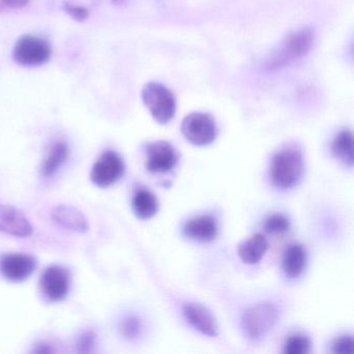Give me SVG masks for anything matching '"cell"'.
I'll return each instance as SVG.
<instances>
[{"label": "cell", "instance_id": "obj_13", "mask_svg": "<svg viewBox=\"0 0 354 354\" xmlns=\"http://www.w3.org/2000/svg\"><path fill=\"white\" fill-rule=\"evenodd\" d=\"M55 223L76 233H86L90 230L88 219L82 211L69 205H59L51 211Z\"/></svg>", "mask_w": 354, "mask_h": 354}, {"label": "cell", "instance_id": "obj_12", "mask_svg": "<svg viewBox=\"0 0 354 354\" xmlns=\"http://www.w3.org/2000/svg\"><path fill=\"white\" fill-rule=\"evenodd\" d=\"M183 315L186 321L200 333L213 337L218 335L216 319L203 304L187 302L183 306Z\"/></svg>", "mask_w": 354, "mask_h": 354}, {"label": "cell", "instance_id": "obj_24", "mask_svg": "<svg viewBox=\"0 0 354 354\" xmlns=\"http://www.w3.org/2000/svg\"><path fill=\"white\" fill-rule=\"evenodd\" d=\"M95 344H96V335H95L94 331H86L78 337V351L80 353H90L94 349Z\"/></svg>", "mask_w": 354, "mask_h": 354}, {"label": "cell", "instance_id": "obj_1", "mask_svg": "<svg viewBox=\"0 0 354 354\" xmlns=\"http://www.w3.org/2000/svg\"><path fill=\"white\" fill-rule=\"evenodd\" d=\"M269 174L275 187L281 189L295 187L304 175L301 153L293 148L281 149L273 156Z\"/></svg>", "mask_w": 354, "mask_h": 354}, {"label": "cell", "instance_id": "obj_14", "mask_svg": "<svg viewBox=\"0 0 354 354\" xmlns=\"http://www.w3.org/2000/svg\"><path fill=\"white\" fill-rule=\"evenodd\" d=\"M184 234L189 239L198 242H211L217 237L218 225L210 215H202L189 219L184 225Z\"/></svg>", "mask_w": 354, "mask_h": 354}, {"label": "cell", "instance_id": "obj_4", "mask_svg": "<svg viewBox=\"0 0 354 354\" xmlns=\"http://www.w3.org/2000/svg\"><path fill=\"white\" fill-rule=\"evenodd\" d=\"M53 55L50 45L39 37L24 36L16 43L13 59L22 67L35 68L44 65Z\"/></svg>", "mask_w": 354, "mask_h": 354}, {"label": "cell", "instance_id": "obj_19", "mask_svg": "<svg viewBox=\"0 0 354 354\" xmlns=\"http://www.w3.org/2000/svg\"><path fill=\"white\" fill-rule=\"evenodd\" d=\"M158 200L150 190L140 189L134 194L132 208L140 219L152 218L158 211Z\"/></svg>", "mask_w": 354, "mask_h": 354}, {"label": "cell", "instance_id": "obj_20", "mask_svg": "<svg viewBox=\"0 0 354 354\" xmlns=\"http://www.w3.org/2000/svg\"><path fill=\"white\" fill-rule=\"evenodd\" d=\"M310 339L302 333H296L286 339L283 352L286 354H306L310 350Z\"/></svg>", "mask_w": 354, "mask_h": 354}, {"label": "cell", "instance_id": "obj_26", "mask_svg": "<svg viewBox=\"0 0 354 354\" xmlns=\"http://www.w3.org/2000/svg\"><path fill=\"white\" fill-rule=\"evenodd\" d=\"M30 0H3V5L11 9H21L28 5Z\"/></svg>", "mask_w": 354, "mask_h": 354}, {"label": "cell", "instance_id": "obj_17", "mask_svg": "<svg viewBox=\"0 0 354 354\" xmlns=\"http://www.w3.org/2000/svg\"><path fill=\"white\" fill-rule=\"evenodd\" d=\"M268 248V242L262 234H256L238 246V254L246 264L260 262Z\"/></svg>", "mask_w": 354, "mask_h": 354}, {"label": "cell", "instance_id": "obj_15", "mask_svg": "<svg viewBox=\"0 0 354 354\" xmlns=\"http://www.w3.org/2000/svg\"><path fill=\"white\" fill-rule=\"evenodd\" d=\"M70 150L67 142L64 140H57L49 147L42 165H41V175L44 178H50L57 175L59 169H62L68 157H69Z\"/></svg>", "mask_w": 354, "mask_h": 354}, {"label": "cell", "instance_id": "obj_9", "mask_svg": "<svg viewBox=\"0 0 354 354\" xmlns=\"http://www.w3.org/2000/svg\"><path fill=\"white\" fill-rule=\"evenodd\" d=\"M38 266L35 257L26 254H5L0 256V274L11 283L26 281Z\"/></svg>", "mask_w": 354, "mask_h": 354}, {"label": "cell", "instance_id": "obj_25", "mask_svg": "<svg viewBox=\"0 0 354 354\" xmlns=\"http://www.w3.org/2000/svg\"><path fill=\"white\" fill-rule=\"evenodd\" d=\"M65 11L73 18L74 20L78 22L86 21L90 16V12L86 8L82 7V6H74L71 3H66L64 7Z\"/></svg>", "mask_w": 354, "mask_h": 354}, {"label": "cell", "instance_id": "obj_28", "mask_svg": "<svg viewBox=\"0 0 354 354\" xmlns=\"http://www.w3.org/2000/svg\"><path fill=\"white\" fill-rule=\"evenodd\" d=\"M113 3H124V0H113Z\"/></svg>", "mask_w": 354, "mask_h": 354}, {"label": "cell", "instance_id": "obj_23", "mask_svg": "<svg viewBox=\"0 0 354 354\" xmlns=\"http://www.w3.org/2000/svg\"><path fill=\"white\" fill-rule=\"evenodd\" d=\"M333 351L337 354H352L354 351V341L352 335H344L335 339Z\"/></svg>", "mask_w": 354, "mask_h": 354}, {"label": "cell", "instance_id": "obj_16", "mask_svg": "<svg viewBox=\"0 0 354 354\" xmlns=\"http://www.w3.org/2000/svg\"><path fill=\"white\" fill-rule=\"evenodd\" d=\"M306 265V252L300 244H292L286 250L283 258V269L289 279H297Z\"/></svg>", "mask_w": 354, "mask_h": 354}, {"label": "cell", "instance_id": "obj_10", "mask_svg": "<svg viewBox=\"0 0 354 354\" xmlns=\"http://www.w3.org/2000/svg\"><path fill=\"white\" fill-rule=\"evenodd\" d=\"M177 151L165 140L152 142L147 148V169L152 174H167L177 165Z\"/></svg>", "mask_w": 354, "mask_h": 354}, {"label": "cell", "instance_id": "obj_2", "mask_svg": "<svg viewBox=\"0 0 354 354\" xmlns=\"http://www.w3.org/2000/svg\"><path fill=\"white\" fill-rule=\"evenodd\" d=\"M279 312L271 302H260L246 310L242 317V327L248 339L261 341L277 324Z\"/></svg>", "mask_w": 354, "mask_h": 354}, {"label": "cell", "instance_id": "obj_3", "mask_svg": "<svg viewBox=\"0 0 354 354\" xmlns=\"http://www.w3.org/2000/svg\"><path fill=\"white\" fill-rule=\"evenodd\" d=\"M142 101L155 121L167 124L175 117L176 99L173 93L160 84H147L142 92Z\"/></svg>", "mask_w": 354, "mask_h": 354}, {"label": "cell", "instance_id": "obj_5", "mask_svg": "<svg viewBox=\"0 0 354 354\" xmlns=\"http://www.w3.org/2000/svg\"><path fill=\"white\" fill-rule=\"evenodd\" d=\"M181 130L186 140L194 146H208L217 136L216 123L208 113H190L182 122Z\"/></svg>", "mask_w": 354, "mask_h": 354}, {"label": "cell", "instance_id": "obj_21", "mask_svg": "<svg viewBox=\"0 0 354 354\" xmlns=\"http://www.w3.org/2000/svg\"><path fill=\"white\" fill-rule=\"evenodd\" d=\"M290 221L285 215L273 214L266 219L265 223V230L270 234H285L289 231Z\"/></svg>", "mask_w": 354, "mask_h": 354}, {"label": "cell", "instance_id": "obj_11", "mask_svg": "<svg viewBox=\"0 0 354 354\" xmlns=\"http://www.w3.org/2000/svg\"><path fill=\"white\" fill-rule=\"evenodd\" d=\"M0 232L15 237L28 238L32 235L34 229L19 209L0 204Z\"/></svg>", "mask_w": 354, "mask_h": 354}, {"label": "cell", "instance_id": "obj_18", "mask_svg": "<svg viewBox=\"0 0 354 354\" xmlns=\"http://www.w3.org/2000/svg\"><path fill=\"white\" fill-rule=\"evenodd\" d=\"M333 156L346 167H352L354 162L353 136L350 130H342L333 142Z\"/></svg>", "mask_w": 354, "mask_h": 354}, {"label": "cell", "instance_id": "obj_8", "mask_svg": "<svg viewBox=\"0 0 354 354\" xmlns=\"http://www.w3.org/2000/svg\"><path fill=\"white\" fill-rule=\"evenodd\" d=\"M71 288V274L65 267L50 266L45 269L40 279V289L49 301L66 299Z\"/></svg>", "mask_w": 354, "mask_h": 354}, {"label": "cell", "instance_id": "obj_6", "mask_svg": "<svg viewBox=\"0 0 354 354\" xmlns=\"http://www.w3.org/2000/svg\"><path fill=\"white\" fill-rule=\"evenodd\" d=\"M125 173L123 158L113 150L102 153L91 171V180L101 188L109 187L117 183Z\"/></svg>", "mask_w": 354, "mask_h": 354}, {"label": "cell", "instance_id": "obj_27", "mask_svg": "<svg viewBox=\"0 0 354 354\" xmlns=\"http://www.w3.org/2000/svg\"><path fill=\"white\" fill-rule=\"evenodd\" d=\"M35 351L38 352V353H50V352H53V349L48 344L42 343L38 345V348Z\"/></svg>", "mask_w": 354, "mask_h": 354}, {"label": "cell", "instance_id": "obj_7", "mask_svg": "<svg viewBox=\"0 0 354 354\" xmlns=\"http://www.w3.org/2000/svg\"><path fill=\"white\" fill-rule=\"evenodd\" d=\"M314 43V34L312 30H298L291 36L288 37L279 53L274 55L270 62L271 68H279L287 65L294 59L304 57L310 53Z\"/></svg>", "mask_w": 354, "mask_h": 354}, {"label": "cell", "instance_id": "obj_22", "mask_svg": "<svg viewBox=\"0 0 354 354\" xmlns=\"http://www.w3.org/2000/svg\"><path fill=\"white\" fill-rule=\"evenodd\" d=\"M121 331L124 337L127 339H134L140 335L142 322L136 316H127L121 323Z\"/></svg>", "mask_w": 354, "mask_h": 354}]
</instances>
